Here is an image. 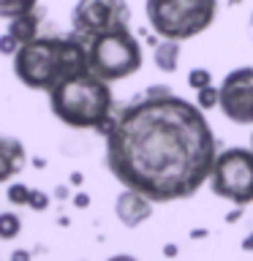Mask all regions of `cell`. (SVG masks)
Wrapping results in <instances>:
<instances>
[{
  "instance_id": "obj_24",
  "label": "cell",
  "mask_w": 253,
  "mask_h": 261,
  "mask_svg": "<svg viewBox=\"0 0 253 261\" xmlns=\"http://www.w3.org/2000/svg\"><path fill=\"white\" fill-rule=\"evenodd\" d=\"M68 182H71L73 188H82V182H85V174H82V171H71Z\"/></svg>"
},
{
  "instance_id": "obj_10",
  "label": "cell",
  "mask_w": 253,
  "mask_h": 261,
  "mask_svg": "<svg viewBox=\"0 0 253 261\" xmlns=\"http://www.w3.org/2000/svg\"><path fill=\"white\" fill-rule=\"evenodd\" d=\"M24 166H28V150H24L22 139L0 134V185L22 174Z\"/></svg>"
},
{
  "instance_id": "obj_4",
  "label": "cell",
  "mask_w": 253,
  "mask_h": 261,
  "mask_svg": "<svg viewBox=\"0 0 253 261\" xmlns=\"http://www.w3.org/2000/svg\"><path fill=\"white\" fill-rule=\"evenodd\" d=\"M150 30L161 38L191 41L218 19V0H144Z\"/></svg>"
},
{
  "instance_id": "obj_6",
  "label": "cell",
  "mask_w": 253,
  "mask_h": 261,
  "mask_svg": "<svg viewBox=\"0 0 253 261\" xmlns=\"http://www.w3.org/2000/svg\"><path fill=\"white\" fill-rule=\"evenodd\" d=\"M210 191L232 207L253 204V150L250 147H229L218 152L210 174Z\"/></svg>"
},
{
  "instance_id": "obj_19",
  "label": "cell",
  "mask_w": 253,
  "mask_h": 261,
  "mask_svg": "<svg viewBox=\"0 0 253 261\" xmlns=\"http://www.w3.org/2000/svg\"><path fill=\"white\" fill-rule=\"evenodd\" d=\"M16 49H19V41H16L11 33H3V36H0V55H3V57H14Z\"/></svg>"
},
{
  "instance_id": "obj_5",
  "label": "cell",
  "mask_w": 253,
  "mask_h": 261,
  "mask_svg": "<svg viewBox=\"0 0 253 261\" xmlns=\"http://www.w3.org/2000/svg\"><path fill=\"white\" fill-rule=\"evenodd\" d=\"M142 44L134 36V30L120 28L95 36L93 41H87V63L90 71L95 76H101L104 82H122L142 68Z\"/></svg>"
},
{
  "instance_id": "obj_30",
  "label": "cell",
  "mask_w": 253,
  "mask_h": 261,
  "mask_svg": "<svg viewBox=\"0 0 253 261\" xmlns=\"http://www.w3.org/2000/svg\"><path fill=\"white\" fill-rule=\"evenodd\" d=\"M250 150H253V134H250Z\"/></svg>"
},
{
  "instance_id": "obj_12",
  "label": "cell",
  "mask_w": 253,
  "mask_h": 261,
  "mask_svg": "<svg viewBox=\"0 0 253 261\" xmlns=\"http://www.w3.org/2000/svg\"><path fill=\"white\" fill-rule=\"evenodd\" d=\"M38 28H41V19H38L36 11L22 14V16H14V19L6 22V33H11V36L19 41V46L36 38V36H38Z\"/></svg>"
},
{
  "instance_id": "obj_29",
  "label": "cell",
  "mask_w": 253,
  "mask_h": 261,
  "mask_svg": "<svg viewBox=\"0 0 253 261\" xmlns=\"http://www.w3.org/2000/svg\"><path fill=\"white\" fill-rule=\"evenodd\" d=\"M248 36H250V41H253V11H250V19H248Z\"/></svg>"
},
{
  "instance_id": "obj_16",
  "label": "cell",
  "mask_w": 253,
  "mask_h": 261,
  "mask_svg": "<svg viewBox=\"0 0 253 261\" xmlns=\"http://www.w3.org/2000/svg\"><path fill=\"white\" fill-rule=\"evenodd\" d=\"M28 199H30V188L24 182H14L8 185L6 191V201L11 204V207H28Z\"/></svg>"
},
{
  "instance_id": "obj_28",
  "label": "cell",
  "mask_w": 253,
  "mask_h": 261,
  "mask_svg": "<svg viewBox=\"0 0 253 261\" xmlns=\"http://www.w3.org/2000/svg\"><path fill=\"white\" fill-rule=\"evenodd\" d=\"M188 237H191V240H204V237H210V228H193Z\"/></svg>"
},
{
  "instance_id": "obj_2",
  "label": "cell",
  "mask_w": 253,
  "mask_h": 261,
  "mask_svg": "<svg viewBox=\"0 0 253 261\" xmlns=\"http://www.w3.org/2000/svg\"><path fill=\"white\" fill-rule=\"evenodd\" d=\"M90 71L87 41L79 36H36L14 55V76L28 90L49 93L60 82Z\"/></svg>"
},
{
  "instance_id": "obj_22",
  "label": "cell",
  "mask_w": 253,
  "mask_h": 261,
  "mask_svg": "<svg viewBox=\"0 0 253 261\" xmlns=\"http://www.w3.org/2000/svg\"><path fill=\"white\" fill-rule=\"evenodd\" d=\"M242 212H245V207H234V210H229L226 212V223H240V220H242Z\"/></svg>"
},
{
  "instance_id": "obj_13",
  "label": "cell",
  "mask_w": 253,
  "mask_h": 261,
  "mask_svg": "<svg viewBox=\"0 0 253 261\" xmlns=\"http://www.w3.org/2000/svg\"><path fill=\"white\" fill-rule=\"evenodd\" d=\"M38 8V0H0V19H14V16L30 14Z\"/></svg>"
},
{
  "instance_id": "obj_17",
  "label": "cell",
  "mask_w": 253,
  "mask_h": 261,
  "mask_svg": "<svg viewBox=\"0 0 253 261\" xmlns=\"http://www.w3.org/2000/svg\"><path fill=\"white\" fill-rule=\"evenodd\" d=\"M210 85H212V71H210V68H201V65H196V68L188 71V87L201 90V87H210Z\"/></svg>"
},
{
  "instance_id": "obj_8",
  "label": "cell",
  "mask_w": 253,
  "mask_h": 261,
  "mask_svg": "<svg viewBox=\"0 0 253 261\" xmlns=\"http://www.w3.org/2000/svg\"><path fill=\"white\" fill-rule=\"evenodd\" d=\"M220 90V114L234 125H253V65H240L229 71Z\"/></svg>"
},
{
  "instance_id": "obj_26",
  "label": "cell",
  "mask_w": 253,
  "mask_h": 261,
  "mask_svg": "<svg viewBox=\"0 0 253 261\" xmlns=\"http://www.w3.org/2000/svg\"><path fill=\"white\" fill-rule=\"evenodd\" d=\"M106 261H139V258L131 256V253H114V256H109Z\"/></svg>"
},
{
  "instance_id": "obj_3",
  "label": "cell",
  "mask_w": 253,
  "mask_h": 261,
  "mask_svg": "<svg viewBox=\"0 0 253 261\" xmlns=\"http://www.w3.org/2000/svg\"><path fill=\"white\" fill-rule=\"evenodd\" d=\"M49 109L63 125L77 130H95L106 134L114 120V95L109 82L95 76L93 71L60 82L49 90Z\"/></svg>"
},
{
  "instance_id": "obj_9",
  "label": "cell",
  "mask_w": 253,
  "mask_h": 261,
  "mask_svg": "<svg viewBox=\"0 0 253 261\" xmlns=\"http://www.w3.org/2000/svg\"><path fill=\"white\" fill-rule=\"evenodd\" d=\"M153 210L155 204L147 196L131 191V188H122L120 196L114 199V215H117L120 226L125 228H139L142 223H147L153 218Z\"/></svg>"
},
{
  "instance_id": "obj_7",
  "label": "cell",
  "mask_w": 253,
  "mask_h": 261,
  "mask_svg": "<svg viewBox=\"0 0 253 261\" xmlns=\"http://www.w3.org/2000/svg\"><path fill=\"white\" fill-rule=\"evenodd\" d=\"M131 24V6L125 0H77L71 11V33L82 41H93L101 33Z\"/></svg>"
},
{
  "instance_id": "obj_14",
  "label": "cell",
  "mask_w": 253,
  "mask_h": 261,
  "mask_svg": "<svg viewBox=\"0 0 253 261\" xmlns=\"http://www.w3.org/2000/svg\"><path fill=\"white\" fill-rule=\"evenodd\" d=\"M22 234V218L16 212H0V240H16Z\"/></svg>"
},
{
  "instance_id": "obj_21",
  "label": "cell",
  "mask_w": 253,
  "mask_h": 261,
  "mask_svg": "<svg viewBox=\"0 0 253 261\" xmlns=\"http://www.w3.org/2000/svg\"><path fill=\"white\" fill-rule=\"evenodd\" d=\"M8 261H33V253L28 248H14L11 250V258Z\"/></svg>"
},
{
  "instance_id": "obj_1",
  "label": "cell",
  "mask_w": 253,
  "mask_h": 261,
  "mask_svg": "<svg viewBox=\"0 0 253 261\" xmlns=\"http://www.w3.org/2000/svg\"><path fill=\"white\" fill-rule=\"evenodd\" d=\"M104 139L112 177L153 204L196 196L220 152L207 112L163 85H150L114 112Z\"/></svg>"
},
{
  "instance_id": "obj_27",
  "label": "cell",
  "mask_w": 253,
  "mask_h": 261,
  "mask_svg": "<svg viewBox=\"0 0 253 261\" xmlns=\"http://www.w3.org/2000/svg\"><path fill=\"white\" fill-rule=\"evenodd\" d=\"M55 196H57V201H65V199H68V185H57Z\"/></svg>"
},
{
  "instance_id": "obj_15",
  "label": "cell",
  "mask_w": 253,
  "mask_h": 261,
  "mask_svg": "<svg viewBox=\"0 0 253 261\" xmlns=\"http://www.w3.org/2000/svg\"><path fill=\"white\" fill-rule=\"evenodd\" d=\"M218 103H220V90H218L215 85H210V87H201V90H196V106H199L201 112L218 109Z\"/></svg>"
},
{
  "instance_id": "obj_11",
  "label": "cell",
  "mask_w": 253,
  "mask_h": 261,
  "mask_svg": "<svg viewBox=\"0 0 253 261\" xmlns=\"http://www.w3.org/2000/svg\"><path fill=\"white\" fill-rule=\"evenodd\" d=\"M180 55H183V41H171V38H161L153 46V63L155 68L163 73H174L180 68Z\"/></svg>"
},
{
  "instance_id": "obj_18",
  "label": "cell",
  "mask_w": 253,
  "mask_h": 261,
  "mask_svg": "<svg viewBox=\"0 0 253 261\" xmlns=\"http://www.w3.org/2000/svg\"><path fill=\"white\" fill-rule=\"evenodd\" d=\"M49 204H52V196L46 191H41V188H30V199H28V207L33 212H46Z\"/></svg>"
},
{
  "instance_id": "obj_23",
  "label": "cell",
  "mask_w": 253,
  "mask_h": 261,
  "mask_svg": "<svg viewBox=\"0 0 253 261\" xmlns=\"http://www.w3.org/2000/svg\"><path fill=\"white\" fill-rule=\"evenodd\" d=\"M161 253H163L166 258H177V256H180V245H174V242H166Z\"/></svg>"
},
{
  "instance_id": "obj_25",
  "label": "cell",
  "mask_w": 253,
  "mask_h": 261,
  "mask_svg": "<svg viewBox=\"0 0 253 261\" xmlns=\"http://www.w3.org/2000/svg\"><path fill=\"white\" fill-rule=\"evenodd\" d=\"M240 248H242L245 253H253V231H248V234H245V240H242V245H240Z\"/></svg>"
},
{
  "instance_id": "obj_20",
  "label": "cell",
  "mask_w": 253,
  "mask_h": 261,
  "mask_svg": "<svg viewBox=\"0 0 253 261\" xmlns=\"http://www.w3.org/2000/svg\"><path fill=\"white\" fill-rule=\"evenodd\" d=\"M71 204L77 210H87L90 204H93V199H90V193H85V191H77L73 193V199H71Z\"/></svg>"
}]
</instances>
